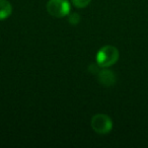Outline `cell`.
Returning <instances> with one entry per match:
<instances>
[{
    "instance_id": "obj_3",
    "label": "cell",
    "mask_w": 148,
    "mask_h": 148,
    "mask_svg": "<svg viewBox=\"0 0 148 148\" xmlns=\"http://www.w3.org/2000/svg\"><path fill=\"white\" fill-rule=\"evenodd\" d=\"M91 127L93 131L99 134H108L113 129V121L107 115L97 114L91 119Z\"/></svg>"
},
{
    "instance_id": "obj_6",
    "label": "cell",
    "mask_w": 148,
    "mask_h": 148,
    "mask_svg": "<svg viewBox=\"0 0 148 148\" xmlns=\"http://www.w3.org/2000/svg\"><path fill=\"white\" fill-rule=\"evenodd\" d=\"M91 0H72V3L76 7H79V8H82V7H85L90 3Z\"/></svg>"
},
{
    "instance_id": "obj_7",
    "label": "cell",
    "mask_w": 148,
    "mask_h": 148,
    "mask_svg": "<svg viewBox=\"0 0 148 148\" xmlns=\"http://www.w3.org/2000/svg\"><path fill=\"white\" fill-rule=\"evenodd\" d=\"M80 21V16H79L77 13H72V15H70L69 17V23L72 25H77V23Z\"/></svg>"
},
{
    "instance_id": "obj_4",
    "label": "cell",
    "mask_w": 148,
    "mask_h": 148,
    "mask_svg": "<svg viewBox=\"0 0 148 148\" xmlns=\"http://www.w3.org/2000/svg\"><path fill=\"white\" fill-rule=\"evenodd\" d=\"M99 80L101 84L106 85V86H111L116 82V76L114 72L110 71V70H103L99 73Z\"/></svg>"
},
{
    "instance_id": "obj_1",
    "label": "cell",
    "mask_w": 148,
    "mask_h": 148,
    "mask_svg": "<svg viewBox=\"0 0 148 148\" xmlns=\"http://www.w3.org/2000/svg\"><path fill=\"white\" fill-rule=\"evenodd\" d=\"M95 59H97V64L99 67H110L118 61L119 51L114 46H105L99 50L97 56H95Z\"/></svg>"
},
{
    "instance_id": "obj_5",
    "label": "cell",
    "mask_w": 148,
    "mask_h": 148,
    "mask_svg": "<svg viewBox=\"0 0 148 148\" xmlns=\"http://www.w3.org/2000/svg\"><path fill=\"white\" fill-rule=\"evenodd\" d=\"M12 6L7 0H0V21H4L10 16Z\"/></svg>"
},
{
    "instance_id": "obj_2",
    "label": "cell",
    "mask_w": 148,
    "mask_h": 148,
    "mask_svg": "<svg viewBox=\"0 0 148 148\" xmlns=\"http://www.w3.org/2000/svg\"><path fill=\"white\" fill-rule=\"evenodd\" d=\"M47 11L54 17L61 18L70 12V3L68 0H49L47 3Z\"/></svg>"
}]
</instances>
